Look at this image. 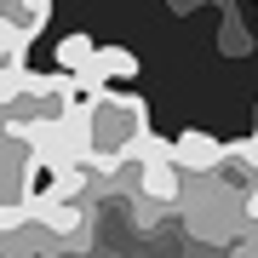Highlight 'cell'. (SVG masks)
I'll use <instances>...</instances> for the list:
<instances>
[{"mask_svg": "<svg viewBox=\"0 0 258 258\" xmlns=\"http://www.w3.org/2000/svg\"><path fill=\"white\" fill-rule=\"evenodd\" d=\"M81 144H86V166L115 172L120 161H132L149 144V109L132 92H92L81 103Z\"/></svg>", "mask_w": 258, "mask_h": 258, "instance_id": "6da1fadb", "label": "cell"}, {"mask_svg": "<svg viewBox=\"0 0 258 258\" xmlns=\"http://www.w3.org/2000/svg\"><path fill=\"white\" fill-rule=\"evenodd\" d=\"M207 189H218L224 201H235L247 212V224L258 218V149L252 144H224L218 166L207 172Z\"/></svg>", "mask_w": 258, "mask_h": 258, "instance_id": "7a4b0ae2", "label": "cell"}, {"mask_svg": "<svg viewBox=\"0 0 258 258\" xmlns=\"http://www.w3.org/2000/svg\"><path fill=\"white\" fill-rule=\"evenodd\" d=\"M132 161H138V201L144 207H184L189 184H184V172L172 166V144L149 138Z\"/></svg>", "mask_w": 258, "mask_h": 258, "instance_id": "3957f363", "label": "cell"}, {"mask_svg": "<svg viewBox=\"0 0 258 258\" xmlns=\"http://www.w3.org/2000/svg\"><path fill=\"white\" fill-rule=\"evenodd\" d=\"M132 75H138V57H132L126 46H98L92 63H86V75L75 86L92 98V92H115V81H132Z\"/></svg>", "mask_w": 258, "mask_h": 258, "instance_id": "277c9868", "label": "cell"}, {"mask_svg": "<svg viewBox=\"0 0 258 258\" xmlns=\"http://www.w3.org/2000/svg\"><path fill=\"white\" fill-rule=\"evenodd\" d=\"M218 155H224V144L212 132H178V144H172V166L184 178H207L218 166Z\"/></svg>", "mask_w": 258, "mask_h": 258, "instance_id": "5b68a950", "label": "cell"}, {"mask_svg": "<svg viewBox=\"0 0 258 258\" xmlns=\"http://www.w3.org/2000/svg\"><path fill=\"white\" fill-rule=\"evenodd\" d=\"M46 23H52V0H0V29H6L12 40H23V46Z\"/></svg>", "mask_w": 258, "mask_h": 258, "instance_id": "8992f818", "label": "cell"}, {"mask_svg": "<svg viewBox=\"0 0 258 258\" xmlns=\"http://www.w3.org/2000/svg\"><path fill=\"white\" fill-rule=\"evenodd\" d=\"M92 52H98L92 35H63L57 40V75H75V81H81L86 63H92Z\"/></svg>", "mask_w": 258, "mask_h": 258, "instance_id": "52a82bcc", "label": "cell"}, {"mask_svg": "<svg viewBox=\"0 0 258 258\" xmlns=\"http://www.w3.org/2000/svg\"><path fill=\"white\" fill-rule=\"evenodd\" d=\"M235 258H258V235H247V241H241V247H235Z\"/></svg>", "mask_w": 258, "mask_h": 258, "instance_id": "ba28073f", "label": "cell"}, {"mask_svg": "<svg viewBox=\"0 0 258 258\" xmlns=\"http://www.w3.org/2000/svg\"><path fill=\"white\" fill-rule=\"evenodd\" d=\"M247 144H252V149H258V126H252V138H247Z\"/></svg>", "mask_w": 258, "mask_h": 258, "instance_id": "9c48e42d", "label": "cell"}]
</instances>
